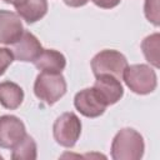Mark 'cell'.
Listing matches in <instances>:
<instances>
[{
  "instance_id": "cell-18",
  "label": "cell",
  "mask_w": 160,
  "mask_h": 160,
  "mask_svg": "<svg viewBox=\"0 0 160 160\" xmlns=\"http://www.w3.org/2000/svg\"><path fill=\"white\" fill-rule=\"evenodd\" d=\"M96 6L102 9H112L120 4L121 0H91Z\"/></svg>"
},
{
  "instance_id": "cell-2",
  "label": "cell",
  "mask_w": 160,
  "mask_h": 160,
  "mask_svg": "<svg viewBox=\"0 0 160 160\" xmlns=\"http://www.w3.org/2000/svg\"><path fill=\"white\" fill-rule=\"evenodd\" d=\"M66 88V80L61 72L41 71L34 82V94L42 102L52 105L65 95Z\"/></svg>"
},
{
  "instance_id": "cell-10",
  "label": "cell",
  "mask_w": 160,
  "mask_h": 160,
  "mask_svg": "<svg viewBox=\"0 0 160 160\" xmlns=\"http://www.w3.org/2000/svg\"><path fill=\"white\" fill-rule=\"evenodd\" d=\"M95 84L94 88L100 94V96L104 99L106 105L116 104L124 95V89L120 82V79L112 76V75H99L95 76Z\"/></svg>"
},
{
  "instance_id": "cell-4",
  "label": "cell",
  "mask_w": 160,
  "mask_h": 160,
  "mask_svg": "<svg viewBox=\"0 0 160 160\" xmlns=\"http://www.w3.org/2000/svg\"><path fill=\"white\" fill-rule=\"evenodd\" d=\"M126 66V58L120 51L112 49L101 50L91 60V69L95 76L112 75L118 79H121Z\"/></svg>"
},
{
  "instance_id": "cell-19",
  "label": "cell",
  "mask_w": 160,
  "mask_h": 160,
  "mask_svg": "<svg viewBox=\"0 0 160 160\" xmlns=\"http://www.w3.org/2000/svg\"><path fill=\"white\" fill-rule=\"evenodd\" d=\"M90 0H64V2L68 5V6H71V8H80V6H84L89 2Z\"/></svg>"
},
{
  "instance_id": "cell-7",
  "label": "cell",
  "mask_w": 160,
  "mask_h": 160,
  "mask_svg": "<svg viewBox=\"0 0 160 160\" xmlns=\"http://www.w3.org/2000/svg\"><path fill=\"white\" fill-rule=\"evenodd\" d=\"M25 135V125L18 116H0V148L12 149L24 139Z\"/></svg>"
},
{
  "instance_id": "cell-3",
  "label": "cell",
  "mask_w": 160,
  "mask_h": 160,
  "mask_svg": "<svg viewBox=\"0 0 160 160\" xmlns=\"http://www.w3.org/2000/svg\"><path fill=\"white\" fill-rule=\"evenodd\" d=\"M122 79L126 86L135 94L146 95L152 92L158 85V78L152 68L146 64L128 65L124 70Z\"/></svg>"
},
{
  "instance_id": "cell-20",
  "label": "cell",
  "mask_w": 160,
  "mask_h": 160,
  "mask_svg": "<svg viewBox=\"0 0 160 160\" xmlns=\"http://www.w3.org/2000/svg\"><path fill=\"white\" fill-rule=\"evenodd\" d=\"M2 1H5L6 4H11L12 6L18 8V6H20L22 2H25L26 0H2Z\"/></svg>"
},
{
  "instance_id": "cell-5",
  "label": "cell",
  "mask_w": 160,
  "mask_h": 160,
  "mask_svg": "<svg viewBox=\"0 0 160 160\" xmlns=\"http://www.w3.org/2000/svg\"><path fill=\"white\" fill-rule=\"evenodd\" d=\"M81 134V121L76 114L68 111L61 114L52 125L55 141L64 148H72Z\"/></svg>"
},
{
  "instance_id": "cell-13",
  "label": "cell",
  "mask_w": 160,
  "mask_h": 160,
  "mask_svg": "<svg viewBox=\"0 0 160 160\" xmlns=\"http://www.w3.org/2000/svg\"><path fill=\"white\" fill-rule=\"evenodd\" d=\"M18 15L28 24H32L42 19L48 12L46 0H26L20 6L15 8Z\"/></svg>"
},
{
  "instance_id": "cell-11",
  "label": "cell",
  "mask_w": 160,
  "mask_h": 160,
  "mask_svg": "<svg viewBox=\"0 0 160 160\" xmlns=\"http://www.w3.org/2000/svg\"><path fill=\"white\" fill-rule=\"evenodd\" d=\"M32 62L36 69L45 72H61L66 66L65 56L54 49H42Z\"/></svg>"
},
{
  "instance_id": "cell-9",
  "label": "cell",
  "mask_w": 160,
  "mask_h": 160,
  "mask_svg": "<svg viewBox=\"0 0 160 160\" xmlns=\"http://www.w3.org/2000/svg\"><path fill=\"white\" fill-rule=\"evenodd\" d=\"M21 18L12 11L0 10V44L11 45L24 32Z\"/></svg>"
},
{
  "instance_id": "cell-15",
  "label": "cell",
  "mask_w": 160,
  "mask_h": 160,
  "mask_svg": "<svg viewBox=\"0 0 160 160\" xmlns=\"http://www.w3.org/2000/svg\"><path fill=\"white\" fill-rule=\"evenodd\" d=\"M159 49H160V35L159 32L146 36L141 42V50L145 59L154 66L159 68Z\"/></svg>"
},
{
  "instance_id": "cell-14",
  "label": "cell",
  "mask_w": 160,
  "mask_h": 160,
  "mask_svg": "<svg viewBox=\"0 0 160 160\" xmlns=\"http://www.w3.org/2000/svg\"><path fill=\"white\" fill-rule=\"evenodd\" d=\"M11 159L14 160H34L38 156V148H36V142L35 140L30 136V135H25L24 139L15 146L11 149Z\"/></svg>"
},
{
  "instance_id": "cell-12",
  "label": "cell",
  "mask_w": 160,
  "mask_h": 160,
  "mask_svg": "<svg viewBox=\"0 0 160 160\" xmlns=\"http://www.w3.org/2000/svg\"><path fill=\"white\" fill-rule=\"evenodd\" d=\"M24 100V90L12 81L0 82V104L9 110L18 109Z\"/></svg>"
},
{
  "instance_id": "cell-1",
  "label": "cell",
  "mask_w": 160,
  "mask_h": 160,
  "mask_svg": "<svg viewBox=\"0 0 160 160\" xmlns=\"http://www.w3.org/2000/svg\"><path fill=\"white\" fill-rule=\"evenodd\" d=\"M145 150L140 132L131 128H124L116 132L111 142V158L114 160H139Z\"/></svg>"
},
{
  "instance_id": "cell-16",
  "label": "cell",
  "mask_w": 160,
  "mask_h": 160,
  "mask_svg": "<svg viewBox=\"0 0 160 160\" xmlns=\"http://www.w3.org/2000/svg\"><path fill=\"white\" fill-rule=\"evenodd\" d=\"M144 12L146 19L152 22L155 26H159V0H145L144 4Z\"/></svg>"
},
{
  "instance_id": "cell-6",
  "label": "cell",
  "mask_w": 160,
  "mask_h": 160,
  "mask_svg": "<svg viewBox=\"0 0 160 160\" xmlns=\"http://www.w3.org/2000/svg\"><path fill=\"white\" fill-rule=\"evenodd\" d=\"M74 105L76 110L86 118H98L102 115L108 108L106 102L94 86L82 89L76 92L74 98Z\"/></svg>"
},
{
  "instance_id": "cell-17",
  "label": "cell",
  "mask_w": 160,
  "mask_h": 160,
  "mask_svg": "<svg viewBox=\"0 0 160 160\" xmlns=\"http://www.w3.org/2000/svg\"><path fill=\"white\" fill-rule=\"evenodd\" d=\"M12 61H14V55L11 50L8 48H0V75L5 72V70L10 66Z\"/></svg>"
},
{
  "instance_id": "cell-8",
  "label": "cell",
  "mask_w": 160,
  "mask_h": 160,
  "mask_svg": "<svg viewBox=\"0 0 160 160\" xmlns=\"http://www.w3.org/2000/svg\"><path fill=\"white\" fill-rule=\"evenodd\" d=\"M42 51V46L38 38L30 31L24 30L19 40L11 44V52L14 58L19 61L32 62Z\"/></svg>"
}]
</instances>
